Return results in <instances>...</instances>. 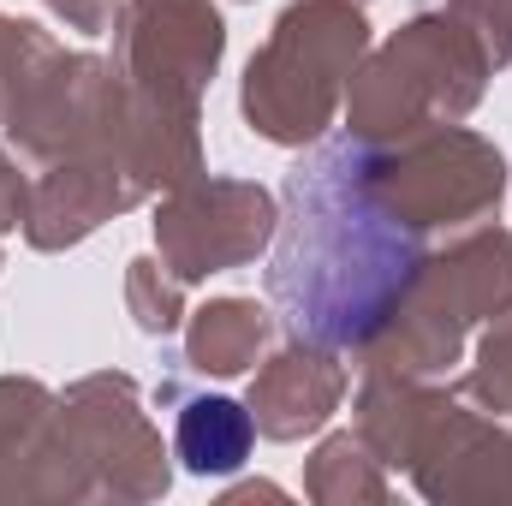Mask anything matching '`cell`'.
Wrapping results in <instances>:
<instances>
[{"label":"cell","instance_id":"1","mask_svg":"<svg viewBox=\"0 0 512 506\" xmlns=\"http://www.w3.org/2000/svg\"><path fill=\"white\" fill-rule=\"evenodd\" d=\"M179 459L203 477H227L251 459V411L233 399H191L179 411Z\"/></svg>","mask_w":512,"mask_h":506}]
</instances>
